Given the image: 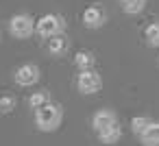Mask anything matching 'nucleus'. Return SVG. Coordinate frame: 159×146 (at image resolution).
I'll return each instance as SVG.
<instances>
[{"label": "nucleus", "mask_w": 159, "mask_h": 146, "mask_svg": "<svg viewBox=\"0 0 159 146\" xmlns=\"http://www.w3.org/2000/svg\"><path fill=\"white\" fill-rule=\"evenodd\" d=\"M146 9V0H122V11L126 16H137Z\"/></svg>", "instance_id": "13"}, {"label": "nucleus", "mask_w": 159, "mask_h": 146, "mask_svg": "<svg viewBox=\"0 0 159 146\" xmlns=\"http://www.w3.org/2000/svg\"><path fill=\"white\" fill-rule=\"evenodd\" d=\"M120 137H122V129H120V124H118V122H116V124H111V126H107V129H102V131H98V139H100L102 144H107V146L118 144V142H120Z\"/></svg>", "instance_id": "9"}, {"label": "nucleus", "mask_w": 159, "mask_h": 146, "mask_svg": "<svg viewBox=\"0 0 159 146\" xmlns=\"http://www.w3.org/2000/svg\"><path fill=\"white\" fill-rule=\"evenodd\" d=\"M63 29H66V20L59 13H46V16H42L35 22V33L42 35V37H46V39L52 37V35L63 33Z\"/></svg>", "instance_id": "2"}, {"label": "nucleus", "mask_w": 159, "mask_h": 146, "mask_svg": "<svg viewBox=\"0 0 159 146\" xmlns=\"http://www.w3.org/2000/svg\"><path fill=\"white\" fill-rule=\"evenodd\" d=\"M13 79H16L18 85H22V87H31V85H35V83L39 81V68L33 66V63H22V66L16 70Z\"/></svg>", "instance_id": "5"}, {"label": "nucleus", "mask_w": 159, "mask_h": 146, "mask_svg": "<svg viewBox=\"0 0 159 146\" xmlns=\"http://www.w3.org/2000/svg\"><path fill=\"white\" fill-rule=\"evenodd\" d=\"M16 105H18L16 96H11V94H2V96H0V113H2V116L11 113L16 109Z\"/></svg>", "instance_id": "16"}, {"label": "nucleus", "mask_w": 159, "mask_h": 146, "mask_svg": "<svg viewBox=\"0 0 159 146\" xmlns=\"http://www.w3.org/2000/svg\"><path fill=\"white\" fill-rule=\"evenodd\" d=\"M116 122H118V116L111 109H98L92 116V126H94L96 133L102 131V129H107V126H111V124H116Z\"/></svg>", "instance_id": "7"}, {"label": "nucleus", "mask_w": 159, "mask_h": 146, "mask_svg": "<svg viewBox=\"0 0 159 146\" xmlns=\"http://www.w3.org/2000/svg\"><path fill=\"white\" fill-rule=\"evenodd\" d=\"M76 87H79L81 94H96L102 87V79L94 68L92 70H81L79 76H76Z\"/></svg>", "instance_id": "4"}, {"label": "nucleus", "mask_w": 159, "mask_h": 146, "mask_svg": "<svg viewBox=\"0 0 159 146\" xmlns=\"http://www.w3.org/2000/svg\"><path fill=\"white\" fill-rule=\"evenodd\" d=\"M94 63H96V57H94L92 50H79L76 57H74V66L79 70H92Z\"/></svg>", "instance_id": "11"}, {"label": "nucleus", "mask_w": 159, "mask_h": 146, "mask_svg": "<svg viewBox=\"0 0 159 146\" xmlns=\"http://www.w3.org/2000/svg\"><path fill=\"white\" fill-rule=\"evenodd\" d=\"M48 103H52V98H50V94H48L46 89H42V92H33V96L29 98L31 109H39V107H44V105H48Z\"/></svg>", "instance_id": "14"}, {"label": "nucleus", "mask_w": 159, "mask_h": 146, "mask_svg": "<svg viewBox=\"0 0 159 146\" xmlns=\"http://www.w3.org/2000/svg\"><path fill=\"white\" fill-rule=\"evenodd\" d=\"M144 39L150 48H159V20L157 22H150L146 29H144Z\"/></svg>", "instance_id": "12"}, {"label": "nucleus", "mask_w": 159, "mask_h": 146, "mask_svg": "<svg viewBox=\"0 0 159 146\" xmlns=\"http://www.w3.org/2000/svg\"><path fill=\"white\" fill-rule=\"evenodd\" d=\"M61 120H63V109H61V105H57V103H48V105L35 109V124H37V129L44 131V133L57 131L59 124H61Z\"/></svg>", "instance_id": "1"}, {"label": "nucleus", "mask_w": 159, "mask_h": 146, "mask_svg": "<svg viewBox=\"0 0 159 146\" xmlns=\"http://www.w3.org/2000/svg\"><path fill=\"white\" fill-rule=\"evenodd\" d=\"M105 22H107V13H105L102 7L92 5V7H87V9L83 11V24H85L87 29H100Z\"/></svg>", "instance_id": "6"}, {"label": "nucleus", "mask_w": 159, "mask_h": 146, "mask_svg": "<svg viewBox=\"0 0 159 146\" xmlns=\"http://www.w3.org/2000/svg\"><path fill=\"white\" fill-rule=\"evenodd\" d=\"M142 146H159V122H152L142 135H139Z\"/></svg>", "instance_id": "10"}, {"label": "nucleus", "mask_w": 159, "mask_h": 146, "mask_svg": "<svg viewBox=\"0 0 159 146\" xmlns=\"http://www.w3.org/2000/svg\"><path fill=\"white\" fill-rule=\"evenodd\" d=\"M48 52L50 55H55V57H61V55H66L68 52V48H70V39L63 35V33H59V35H52V37H48Z\"/></svg>", "instance_id": "8"}, {"label": "nucleus", "mask_w": 159, "mask_h": 146, "mask_svg": "<svg viewBox=\"0 0 159 146\" xmlns=\"http://www.w3.org/2000/svg\"><path fill=\"white\" fill-rule=\"evenodd\" d=\"M150 124H152V120H150L148 116H135V118L131 120V129H133L135 135H142Z\"/></svg>", "instance_id": "15"}, {"label": "nucleus", "mask_w": 159, "mask_h": 146, "mask_svg": "<svg viewBox=\"0 0 159 146\" xmlns=\"http://www.w3.org/2000/svg\"><path fill=\"white\" fill-rule=\"evenodd\" d=\"M35 31V20L29 13H18L9 20V33L18 39H26Z\"/></svg>", "instance_id": "3"}]
</instances>
